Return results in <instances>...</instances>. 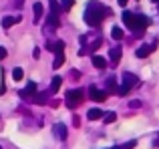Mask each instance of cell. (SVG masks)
I'll return each instance as SVG.
<instances>
[{
	"mask_svg": "<svg viewBox=\"0 0 159 149\" xmlns=\"http://www.w3.org/2000/svg\"><path fill=\"white\" fill-rule=\"evenodd\" d=\"M107 14H111V10L105 6H101L99 2H89L87 4V10H85V22L89 26H99L101 20L105 18Z\"/></svg>",
	"mask_w": 159,
	"mask_h": 149,
	"instance_id": "obj_1",
	"label": "cell"
},
{
	"mask_svg": "<svg viewBox=\"0 0 159 149\" xmlns=\"http://www.w3.org/2000/svg\"><path fill=\"white\" fill-rule=\"evenodd\" d=\"M123 22L127 24V28H131L133 34H143L145 28L149 26V18L143 14H133V12H123Z\"/></svg>",
	"mask_w": 159,
	"mask_h": 149,
	"instance_id": "obj_2",
	"label": "cell"
},
{
	"mask_svg": "<svg viewBox=\"0 0 159 149\" xmlns=\"http://www.w3.org/2000/svg\"><path fill=\"white\" fill-rule=\"evenodd\" d=\"M137 83H139V79H137L133 73H125L123 74V83H121V87L117 89V95H121V97L127 95L129 91H131V87H135Z\"/></svg>",
	"mask_w": 159,
	"mask_h": 149,
	"instance_id": "obj_3",
	"label": "cell"
},
{
	"mask_svg": "<svg viewBox=\"0 0 159 149\" xmlns=\"http://www.w3.org/2000/svg\"><path fill=\"white\" fill-rule=\"evenodd\" d=\"M83 103V91L81 89H70L66 93V107L69 109H77V105Z\"/></svg>",
	"mask_w": 159,
	"mask_h": 149,
	"instance_id": "obj_4",
	"label": "cell"
},
{
	"mask_svg": "<svg viewBox=\"0 0 159 149\" xmlns=\"http://www.w3.org/2000/svg\"><path fill=\"white\" fill-rule=\"evenodd\" d=\"M89 97L93 99V101H97V103H103L107 99V93L105 91H101V89H97V87H93L91 85L89 87Z\"/></svg>",
	"mask_w": 159,
	"mask_h": 149,
	"instance_id": "obj_5",
	"label": "cell"
},
{
	"mask_svg": "<svg viewBox=\"0 0 159 149\" xmlns=\"http://www.w3.org/2000/svg\"><path fill=\"white\" fill-rule=\"evenodd\" d=\"M155 47H157V44H145V47H141L139 51H137V56H139V59H145V56H149L153 51H155Z\"/></svg>",
	"mask_w": 159,
	"mask_h": 149,
	"instance_id": "obj_6",
	"label": "cell"
},
{
	"mask_svg": "<svg viewBox=\"0 0 159 149\" xmlns=\"http://www.w3.org/2000/svg\"><path fill=\"white\" fill-rule=\"evenodd\" d=\"M20 95H22L24 99H26V97H34V95H36V85L30 81L26 87H24V91H20Z\"/></svg>",
	"mask_w": 159,
	"mask_h": 149,
	"instance_id": "obj_7",
	"label": "cell"
},
{
	"mask_svg": "<svg viewBox=\"0 0 159 149\" xmlns=\"http://www.w3.org/2000/svg\"><path fill=\"white\" fill-rule=\"evenodd\" d=\"M54 135H57L61 141H65L66 139V127L62 125V123H57V125H54Z\"/></svg>",
	"mask_w": 159,
	"mask_h": 149,
	"instance_id": "obj_8",
	"label": "cell"
},
{
	"mask_svg": "<svg viewBox=\"0 0 159 149\" xmlns=\"http://www.w3.org/2000/svg\"><path fill=\"white\" fill-rule=\"evenodd\" d=\"M47 48H48V51H52L54 55H57V52H62V51H65V43H62V40H57V43H48V44H47Z\"/></svg>",
	"mask_w": 159,
	"mask_h": 149,
	"instance_id": "obj_9",
	"label": "cell"
},
{
	"mask_svg": "<svg viewBox=\"0 0 159 149\" xmlns=\"http://www.w3.org/2000/svg\"><path fill=\"white\" fill-rule=\"evenodd\" d=\"M16 22H20V16H6V18L2 20V28H10L12 24H16Z\"/></svg>",
	"mask_w": 159,
	"mask_h": 149,
	"instance_id": "obj_10",
	"label": "cell"
},
{
	"mask_svg": "<svg viewBox=\"0 0 159 149\" xmlns=\"http://www.w3.org/2000/svg\"><path fill=\"white\" fill-rule=\"evenodd\" d=\"M109 56H111V63H113V65H117V63L121 61V48H119V47L111 48V52H109Z\"/></svg>",
	"mask_w": 159,
	"mask_h": 149,
	"instance_id": "obj_11",
	"label": "cell"
},
{
	"mask_svg": "<svg viewBox=\"0 0 159 149\" xmlns=\"http://www.w3.org/2000/svg\"><path fill=\"white\" fill-rule=\"evenodd\" d=\"M91 61H93V65H95L97 69H101V71L107 67V61L103 59V56H99V55H93V59H91Z\"/></svg>",
	"mask_w": 159,
	"mask_h": 149,
	"instance_id": "obj_12",
	"label": "cell"
},
{
	"mask_svg": "<svg viewBox=\"0 0 159 149\" xmlns=\"http://www.w3.org/2000/svg\"><path fill=\"white\" fill-rule=\"evenodd\" d=\"M47 24H48L51 28H58V26H61V20H58L57 14H48V16H47Z\"/></svg>",
	"mask_w": 159,
	"mask_h": 149,
	"instance_id": "obj_13",
	"label": "cell"
},
{
	"mask_svg": "<svg viewBox=\"0 0 159 149\" xmlns=\"http://www.w3.org/2000/svg\"><path fill=\"white\" fill-rule=\"evenodd\" d=\"M61 65H65V52H57L52 61V69H61Z\"/></svg>",
	"mask_w": 159,
	"mask_h": 149,
	"instance_id": "obj_14",
	"label": "cell"
},
{
	"mask_svg": "<svg viewBox=\"0 0 159 149\" xmlns=\"http://www.w3.org/2000/svg\"><path fill=\"white\" fill-rule=\"evenodd\" d=\"M32 10H34V22H39V20L43 18V4H40V2H34Z\"/></svg>",
	"mask_w": 159,
	"mask_h": 149,
	"instance_id": "obj_15",
	"label": "cell"
},
{
	"mask_svg": "<svg viewBox=\"0 0 159 149\" xmlns=\"http://www.w3.org/2000/svg\"><path fill=\"white\" fill-rule=\"evenodd\" d=\"M87 117H89L91 121H95V119H101V117H103V111H101V109H89Z\"/></svg>",
	"mask_w": 159,
	"mask_h": 149,
	"instance_id": "obj_16",
	"label": "cell"
},
{
	"mask_svg": "<svg viewBox=\"0 0 159 149\" xmlns=\"http://www.w3.org/2000/svg\"><path fill=\"white\" fill-rule=\"evenodd\" d=\"M48 6H51V14H61V4L57 2V0H48Z\"/></svg>",
	"mask_w": 159,
	"mask_h": 149,
	"instance_id": "obj_17",
	"label": "cell"
},
{
	"mask_svg": "<svg viewBox=\"0 0 159 149\" xmlns=\"http://www.w3.org/2000/svg\"><path fill=\"white\" fill-rule=\"evenodd\" d=\"M61 83H62L61 77H54V79H52V83H51V93H58V89H61Z\"/></svg>",
	"mask_w": 159,
	"mask_h": 149,
	"instance_id": "obj_18",
	"label": "cell"
},
{
	"mask_svg": "<svg viewBox=\"0 0 159 149\" xmlns=\"http://www.w3.org/2000/svg\"><path fill=\"white\" fill-rule=\"evenodd\" d=\"M111 36L115 40H121L123 38V28H119V26H113V30H111Z\"/></svg>",
	"mask_w": 159,
	"mask_h": 149,
	"instance_id": "obj_19",
	"label": "cell"
},
{
	"mask_svg": "<svg viewBox=\"0 0 159 149\" xmlns=\"http://www.w3.org/2000/svg\"><path fill=\"white\" fill-rule=\"evenodd\" d=\"M22 77H24V71L20 67H16L14 71H12V79H14V81H22Z\"/></svg>",
	"mask_w": 159,
	"mask_h": 149,
	"instance_id": "obj_20",
	"label": "cell"
},
{
	"mask_svg": "<svg viewBox=\"0 0 159 149\" xmlns=\"http://www.w3.org/2000/svg\"><path fill=\"white\" fill-rule=\"evenodd\" d=\"M73 4H75V0H61V8L62 10H70Z\"/></svg>",
	"mask_w": 159,
	"mask_h": 149,
	"instance_id": "obj_21",
	"label": "cell"
},
{
	"mask_svg": "<svg viewBox=\"0 0 159 149\" xmlns=\"http://www.w3.org/2000/svg\"><path fill=\"white\" fill-rule=\"evenodd\" d=\"M107 89L111 91V93H117V85H115V79H113V77L107 81Z\"/></svg>",
	"mask_w": 159,
	"mask_h": 149,
	"instance_id": "obj_22",
	"label": "cell"
},
{
	"mask_svg": "<svg viewBox=\"0 0 159 149\" xmlns=\"http://www.w3.org/2000/svg\"><path fill=\"white\" fill-rule=\"evenodd\" d=\"M115 119H117V115L113 113V111H109V113L105 115V123H113V121H115Z\"/></svg>",
	"mask_w": 159,
	"mask_h": 149,
	"instance_id": "obj_23",
	"label": "cell"
},
{
	"mask_svg": "<svg viewBox=\"0 0 159 149\" xmlns=\"http://www.w3.org/2000/svg\"><path fill=\"white\" fill-rule=\"evenodd\" d=\"M34 103H39V105H43V103H47V97H44V95H34Z\"/></svg>",
	"mask_w": 159,
	"mask_h": 149,
	"instance_id": "obj_24",
	"label": "cell"
},
{
	"mask_svg": "<svg viewBox=\"0 0 159 149\" xmlns=\"http://www.w3.org/2000/svg\"><path fill=\"white\" fill-rule=\"evenodd\" d=\"M135 147V141H129L127 145H119V147H111V149H133Z\"/></svg>",
	"mask_w": 159,
	"mask_h": 149,
	"instance_id": "obj_25",
	"label": "cell"
},
{
	"mask_svg": "<svg viewBox=\"0 0 159 149\" xmlns=\"http://www.w3.org/2000/svg\"><path fill=\"white\" fill-rule=\"evenodd\" d=\"M4 93V71L0 69V95Z\"/></svg>",
	"mask_w": 159,
	"mask_h": 149,
	"instance_id": "obj_26",
	"label": "cell"
},
{
	"mask_svg": "<svg viewBox=\"0 0 159 149\" xmlns=\"http://www.w3.org/2000/svg\"><path fill=\"white\" fill-rule=\"evenodd\" d=\"M6 55H8V52H6V48H4V47H0V61H2V59H6Z\"/></svg>",
	"mask_w": 159,
	"mask_h": 149,
	"instance_id": "obj_27",
	"label": "cell"
},
{
	"mask_svg": "<svg viewBox=\"0 0 159 149\" xmlns=\"http://www.w3.org/2000/svg\"><path fill=\"white\" fill-rule=\"evenodd\" d=\"M70 77H73V79H81V73H79V71H70Z\"/></svg>",
	"mask_w": 159,
	"mask_h": 149,
	"instance_id": "obj_28",
	"label": "cell"
},
{
	"mask_svg": "<svg viewBox=\"0 0 159 149\" xmlns=\"http://www.w3.org/2000/svg\"><path fill=\"white\" fill-rule=\"evenodd\" d=\"M32 56H34V59H39V56H40V51H39V48H34V51H32Z\"/></svg>",
	"mask_w": 159,
	"mask_h": 149,
	"instance_id": "obj_29",
	"label": "cell"
},
{
	"mask_svg": "<svg viewBox=\"0 0 159 149\" xmlns=\"http://www.w3.org/2000/svg\"><path fill=\"white\" fill-rule=\"evenodd\" d=\"M119 4L121 6H127V0H119Z\"/></svg>",
	"mask_w": 159,
	"mask_h": 149,
	"instance_id": "obj_30",
	"label": "cell"
},
{
	"mask_svg": "<svg viewBox=\"0 0 159 149\" xmlns=\"http://www.w3.org/2000/svg\"><path fill=\"white\" fill-rule=\"evenodd\" d=\"M153 2H159V0H153Z\"/></svg>",
	"mask_w": 159,
	"mask_h": 149,
	"instance_id": "obj_31",
	"label": "cell"
},
{
	"mask_svg": "<svg viewBox=\"0 0 159 149\" xmlns=\"http://www.w3.org/2000/svg\"><path fill=\"white\" fill-rule=\"evenodd\" d=\"M0 149H2V147H0Z\"/></svg>",
	"mask_w": 159,
	"mask_h": 149,
	"instance_id": "obj_32",
	"label": "cell"
}]
</instances>
